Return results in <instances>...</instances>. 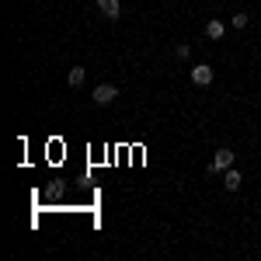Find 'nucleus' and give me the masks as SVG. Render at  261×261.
Listing matches in <instances>:
<instances>
[{
  "label": "nucleus",
  "mask_w": 261,
  "mask_h": 261,
  "mask_svg": "<svg viewBox=\"0 0 261 261\" xmlns=\"http://www.w3.org/2000/svg\"><path fill=\"white\" fill-rule=\"evenodd\" d=\"M230 24H233V28H244V24H247V14H233V21H230Z\"/></svg>",
  "instance_id": "1a4fd4ad"
},
{
  "label": "nucleus",
  "mask_w": 261,
  "mask_h": 261,
  "mask_svg": "<svg viewBox=\"0 0 261 261\" xmlns=\"http://www.w3.org/2000/svg\"><path fill=\"white\" fill-rule=\"evenodd\" d=\"M223 32H226L223 21H209V24H205V35H209V39H223Z\"/></svg>",
  "instance_id": "0eeeda50"
},
{
  "label": "nucleus",
  "mask_w": 261,
  "mask_h": 261,
  "mask_svg": "<svg viewBox=\"0 0 261 261\" xmlns=\"http://www.w3.org/2000/svg\"><path fill=\"white\" fill-rule=\"evenodd\" d=\"M226 167H233V150H216V157H213V164H209V174L220 178Z\"/></svg>",
  "instance_id": "f257e3e1"
},
{
  "label": "nucleus",
  "mask_w": 261,
  "mask_h": 261,
  "mask_svg": "<svg viewBox=\"0 0 261 261\" xmlns=\"http://www.w3.org/2000/svg\"><path fill=\"white\" fill-rule=\"evenodd\" d=\"M66 81H70V87H81L84 84V66H73V70L66 73Z\"/></svg>",
  "instance_id": "6e6552de"
},
{
  "label": "nucleus",
  "mask_w": 261,
  "mask_h": 261,
  "mask_svg": "<svg viewBox=\"0 0 261 261\" xmlns=\"http://www.w3.org/2000/svg\"><path fill=\"white\" fill-rule=\"evenodd\" d=\"M91 98H94V105H112V101L119 98V87L115 84H98Z\"/></svg>",
  "instance_id": "f03ea898"
},
{
  "label": "nucleus",
  "mask_w": 261,
  "mask_h": 261,
  "mask_svg": "<svg viewBox=\"0 0 261 261\" xmlns=\"http://www.w3.org/2000/svg\"><path fill=\"white\" fill-rule=\"evenodd\" d=\"M241 181H244L241 171H233V167H226V171H223V185H226L230 192H237V188H241Z\"/></svg>",
  "instance_id": "39448f33"
},
{
  "label": "nucleus",
  "mask_w": 261,
  "mask_h": 261,
  "mask_svg": "<svg viewBox=\"0 0 261 261\" xmlns=\"http://www.w3.org/2000/svg\"><path fill=\"white\" fill-rule=\"evenodd\" d=\"M174 53H178V60H188V53H192V49H188V45L181 42V45H178V49H174Z\"/></svg>",
  "instance_id": "9d476101"
},
{
  "label": "nucleus",
  "mask_w": 261,
  "mask_h": 261,
  "mask_svg": "<svg viewBox=\"0 0 261 261\" xmlns=\"http://www.w3.org/2000/svg\"><path fill=\"white\" fill-rule=\"evenodd\" d=\"M98 11L105 14V18H119V14H122V4H119V0H98Z\"/></svg>",
  "instance_id": "20e7f679"
},
{
  "label": "nucleus",
  "mask_w": 261,
  "mask_h": 261,
  "mask_svg": "<svg viewBox=\"0 0 261 261\" xmlns=\"http://www.w3.org/2000/svg\"><path fill=\"white\" fill-rule=\"evenodd\" d=\"M63 192H66V181L56 178V181H49V188H45V199L56 202V199H63Z\"/></svg>",
  "instance_id": "423d86ee"
},
{
  "label": "nucleus",
  "mask_w": 261,
  "mask_h": 261,
  "mask_svg": "<svg viewBox=\"0 0 261 261\" xmlns=\"http://www.w3.org/2000/svg\"><path fill=\"white\" fill-rule=\"evenodd\" d=\"M192 81L199 84V87H205V84H213V66H192Z\"/></svg>",
  "instance_id": "7ed1b4c3"
}]
</instances>
